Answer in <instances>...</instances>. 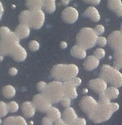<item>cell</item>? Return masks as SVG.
<instances>
[{
  "label": "cell",
  "mask_w": 122,
  "mask_h": 125,
  "mask_svg": "<svg viewBox=\"0 0 122 125\" xmlns=\"http://www.w3.org/2000/svg\"><path fill=\"white\" fill-rule=\"evenodd\" d=\"M3 11H4L2 3H1V1H0V20H1V18H2L3 14Z\"/></svg>",
  "instance_id": "cell-46"
},
{
  "label": "cell",
  "mask_w": 122,
  "mask_h": 125,
  "mask_svg": "<svg viewBox=\"0 0 122 125\" xmlns=\"http://www.w3.org/2000/svg\"><path fill=\"white\" fill-rule=\"evenodd\" d=\"M99 62V59L95 57L94 55H89L85 59L84 66L85 69L88 71H91L98 67Z\"/></svg>",
  "instance_id": "cell-17"
},
{
  "label": "cell",
  "mask_w": 122,
  "mask_h": 125,
  "mask_svg": "<svg viewBox=\"0 0 122 125\" xmlns=\"http://www.w3.org/2000/svg\"><path fill=\"white\" fill-rule=\"evenodd\" d=\"M10 55H11L12 58L16 61H24L27 57V52L26 49L23 48L21 45L19 44L16 46V47L12 51V52L11 53Z\"/></svg>",
  "instance_id": "cell-14"
},
{
  "label": "cell",
  "mask_w": 122,
  "mask_h": 125,
  "mask_svg": "<svg viewBox=\"0 0 122 125\" xmlns=\"http://www.w3.org/2000/svg\"><path fill=\"white\" fill-rule=\"evenodd\" d=\"M105 55H106V52L104 49L102 48H98L94 52V56L98 59H101L104 58Z\"/></svg>",
  "instance_id": "cell-32"
},
{
  "label": "cell",
  "mask_w": 122,
  "mask_h": 125,
  "mask_svg": "<svg viewBox=\"0 0 122 125\" xmlns=\"http://www.w3.org/2000/svg\"><path fill=\"white\" fill-rule=\"evenodd\" d=\"M26 5L30 10L41 9L43 7V0H27Z\"/></svg>",
  "instance_id": "cell-26"
},
{
  "label": "cell",
  "mask_w": 122,
  "mask_h": 125,
  "mask_svg": "<svg viewBox=\"0 0 122 125\" xmlns=\"http://www.w3.org/2000/svg\"><path fill=\"white\" fill-rule=\"evenodd\" d=\"M84 15L89 18L94 22H97L100 20V15L98 10L93 6H90L84 12Z\"/></svg>",
  "instance_id": "cell-21"
},
{
  "label": "cell",
  "mask_w": 122,
  "mask_h": 125,
  "mask_svg": "<svg viewBox=\"0 0 122 125\" xmlns=\"http://www.w3.org/2000/svg\"><path fill=\"white\" fill-rule=\"evenodd\" d=\"M79 13L75 7H67L63 10L62 12V18L65 22L68 23H73L77 21Z\"/></svg>",
  "instance_id": "cell-11"
},
{
  "label": "cell",
  "mask_w": 122,
  "mask_h": 125,
  "mask_svg": "<svg viewBox=\"0 0 122 125\" xmlns=\"http://www.w3.org/2000/svg\"><path fill=\"white\" fill-rule=\"evenodd\" d=\"M9 72L11 76H16L18 74V69L15 67H11L9 70Z\"/></svg>",
  "instance_id": "cell-42"
},
{
  "label": "cell",
  "mask_w": 122,
  "mask_h": 125,
  "mask_svg": "<svg viewBox=\"0 0 122 125\" xmlns=\"http://www.w3.org/2000/svg\"><path fill=\"white\" fill-rule=\"evenodd\" d=\"M71 1H72V0H61V2H62V3L63 4V5H68V4L69 3V2Z\"/></svg>",
  "instance_id": "cell-48"
},
{
  "label": "cell",
  "mask_w": 122,
  "mask_h": 125,
  "mask_svg": "<svg viewBox=\"0 0 122 125\" xmlns=\"http://www.w3.org/2000/svg\"><path fill=\"white\" fill-rule=\"evenodd\" d=\"M62 119L69 125H73L76 120L78 119V115L75 109L72 107L65 108L62 114Z\"/></svg>",
  "instance_id": "cell-13"
},
{
  "label": "cell",
  "mask_w": 122,
  "mask_h": 125,
  "mask_svg": "<svg viewBox=\"0 0 122 125\" xmlns=\"http://www.w3.org/2000/svg\"><path fill=\"white\" fill-rule=\"evenodd\" d=\"M12 31H11L10 29H9L8 27H5V26H3V27H0V37H4L7 35H9Z\"/></svg>",
  "instance_id": "cell-34"
},
{
  "label": "cell",
  "mask_w": 122,
  "mask_h": 125,
  "mask_svg": "<svg viewBox=\"0 0 122 125\" xmlns=\"http://www.w3.org/2000/svg\"><path fill=\"white\" fill-rule=\"evenodd\" d=\"M30 10H24L20 13V16H19V20H20V23L28 25V22H29V19H30Z\"/></svg>",
  "instance_id": "cell-29"
},
{
  "label": "cell",
  "mask_w": 122,
  "mask_h": 125,
  "mask_svg": "<svg viewBox=\"0 0 122 125\" xmlns=\"http://www.w3.org/2000/svg\"><path fill=\"white\" fill-rule=\"evenodd\" d=\"M69 82L77 87H78L79 85H80V84L82 83V80L78 77H75V78H73L72 80H69Z\"/></svg>",
  "instance_id": "cell-39"
},
{
  "label": "cell",
  "mask_w": 122,
  "mask_h": 125,
  "mask_svg": "<svg viewBox=\"0 0 122 125\" xmlns=\"http://www.w3.org/2000/svg\"><path fill=\"white\" fill-rule=\"evenodd\" d=\"M60 46H61V48H67V43L65 41H62L61 43H60Z\"/></svg>",
  "instance_id": "cell-47"
},
{
  "label": "cell",
  "mask_w": 122,
  "mask_h": 125,
  "mask_svg": "<svg viewBox=\"0 0 122 125\" xmlns=\"http://www.w3.org/2000/svg\"><path fill=\"white\" fill-rule=\"evenodd\" d=\"M111 104L112 102L104 93L99 94L98 105L96 110L89 117L91 121L95 123H101L109 120L114 113Z\"/></svg>",
  "instance_id": "cell-1"
},
{
  "label": "cell",
  "mask_w": 122,
  "mask_h": 125,
  "mask_svg": "<svg viewBox=\"0 0 122 125\" xmlns=\"http://www.w3.org/2000/svg\"><path fill=\"white\" fill-rule=\"evenodd\" d=\"M108 7L116 15L122 17V0H108Z\"/></svg>",
  "instance_id": "cell-18"
},
{
  "label": "cell",
  "mask_w": 122,
  "mask_h": 125,
  "mask_svg": "<svg viewBox=\"0 0 122 125\" xmlns=\"http://www.w3.org/2000/svg\"><path fill=\"white\" fill-rule=\"evenodd\" d=\"M30 19L28 25L35 29L43 27L45 21V14L41 9L30 10Z\"/></svg>",
  "instance_id": "cell-7"
},
{
  "label": "cell",
  "mask_w": 122,
  "mask_h": 125,
  "mask_svg": "<svg viewBox=\"0 0 122 125\" xmlns=\"http://www.w3.org/2000/svg\"><path fill=\"white\" fill-rule=\"evenodd\" d=\"M53 121L50 119L48 116L43 117L42 119V125H53Z\"/></svg>",
  "instance_id": "cell-40"
},
{
  "label": "cell",
  "mask_w": 122,
  "mask_h": 125,
  "mask_svg": "<svg viewBox=\"0 0 122 125\" xmlns=\"http://www.w3.org/2000/svg\"><path fill=\"white\" fill-rule=\"evenodd\" d=\"M22 111L24 116L27 118L33 117L35 114L36 109L32 102H24L22 104Z\"/></svg>",
  "instance_id": "cell-16"
},
{
  "label": "cell",
  "mask_w": 122,
  "mask_h": 125,
  "mask_svg": "<svg viewBox=\"0 0 122 125\" xmlns=\"http://www.w3.org/2000/svg\"><path fill=\"white\" fill-rule=\"evenodd\" d=\"M3 94L4 95L5 97L7 98H11L14 97L16 94V89L12 85H8L5 86L3 88Z\"/></svg>",
  "instance_id": "cell-28"
},
{
  "label": "cell",
  "mask_w": 122,
  "mask_h": 125,
  "mask_svg": "<svg viewBox=\"0 0 122 125\" xmlns=\"http://www.w3.org/2000/svg\"><path fill=\"white\" fill-rule=\"evenodd\" d=\"M98 105V102L91 96H85L81 99L80 106L85 113L88 115V117L92 115L96 110Z\"/></svg>",
  "instance_id": "cell-9"
},
{
  "label": "cell",
  "mask_w": 122,
  "mask_h": 125,
  "mask_svg": "<svg viewBox=\"0 0 122 125\" xmlns=\"http://www.w3.org/2000/svg\"><path fill=\"white\" fill-rule=\"evenodd\" d=\"M33 104L36 110L42 113H47L52 107V103L43 93L36 94L33 98Z\"/></svg>",
  "instance_id": "cell-8"
},
{
  "label": "cell",
  "mask_w": 122,
  "mask_h": 125,
  "mask_svg": "<svg viewBox=\"0 0 122 125\" xmlns=\"http://www.w3.org/2000/svg\"><path fill=\"white\" fill-rule=\"evenodd\" d=\"M14 33H16V35L19 37L20 39H25L30 36V27L26 24L20 23V25H18V27H16Z\"/></svg>",
  "instance_id": "cell-19"
},
{
  "label": "cell",
  "mask_w": 122,
  "mask_h": 125,
  "mask_svg": "<svg viewBox=\"0 0 122 125\" xmlns=\"http://www.w3.org/2000/svg\"><path fill=\"white\" fill-rule=\"evenodd\" d=\"M79 72L78 67L75 64H57L51 70V75L59 82H67L77 77Z\"/></svg>",
  "instance_id": "cell-2"
},
{
  "label": "cell",
  "mask_w": 122,
  "mask_h": 125,
  "mask_svg": "<svg viewBox=\"0 0 122 125\" xmlns=\"http://www.w3.org/2000/svg\"><path fill=\"white\" fill-rule=\"evenodd\" d=\"M99 76L112 87L117 88L122 87V74L115 67L108 64L102 65Z\"/></svg>",
  "instance_id": "cell-3"
},
{
  "label": "cell",
  "mask_w": 122,
  "mask_h": 125,
  "mask_svg": "<svg viewBox=\"0 0 122 125\" xmlns=\"http://www.w3.org/2000/svg\"><path fill=\"white\" fill-rule=\"evenodd\" d=\"M61 103L63 107H64L65 108H68V107H69L71 106V99L69 97L64 96V98H63V99L61 100Z\"/></svg>",
  "instance_id": "cell-36"
},
{
  "label": "cell",
  "mask_w": 122,
  "mask_h": 125,
  "mask_svg": "<svg viewBox=\"0 0 122 125\" xmlns=\"http://www.w3.org/2000/svg\"><path fill=\"white\" fill-rule=\"evenodd\" d=\"M46 85H47V83H46V82H43V81L39 82L37 83V85L38 91L40 92H41V93H43V92L44 91V89H46Z\"/></svg>",
  "instance_id": "cell-38"
},
{
  "label": "cell",
  "mask_w": 122,
  "mask_h": 125,
  "mask_svg": "<svg viewBox=\"0 0 122 125\" xmlns=\"http://www.w3.org/2000/svg\"><path fill=\"white\" fill-rule=\"evenodd\" d=\"M108 43V40L104 37H98L97 41V44L99 46L104 47Z\"/></svg>",
  "instance_id": "cell-35"
},
{
  "label": "cell",
  "mask_w": 122,
  "mask_h": 125,
  "mask_svg": "<svg viewBox=\"0 0 122 125\" xmlns=\"http://www.w3.org/2000/svg\"><path fill=\"white\" fill-rule=\"evenodd\" d=\"M107 83L100 78L91 80L89 82V86L91 90L99 94L104 93L107 89Z\"/></svg>",
  "instance_id": "cell-12"
},
{
  "label": "cell",
  "mask_w": 122,
  "mask_h": 125,
  "mask_svg": "<svg viewBox=\"0 0 122 125\" xmlns=\"http://www.w3.org/2000/svg\"><path fill=\"white\" fill-rule=\"evenodd\" d=\"M109 46L114 50L122 48V32L121 31H114L110 33L108 38Z\"/></svg>",
  "instance_id": "cell-10"
},
{
  "label": "cell",
  "mask_w": 122,
  "mask_h": 125,
  "mask_svg": "<svg viewBox=\"0 0 122 125\" xmlns=\"http://www.w3.org/2000/svg\"><path fill=\"white\" fill-rule=\"evenodd\" d=\"M2 124V120H1V117H0V125Z\"/></svg>",
  "instance_id": "cell-50"
},
{
  "label": "cell",
  "mask_w": 122,
  "mask_h": 125,
  "mask_svg": "<svg viewBox=\"0 0 122 125\" xmlns=\"http://www.w3.org/2000/svg\"><path fill=\"white\" fill-rule=\"evenodd\" d=\"M43 93L52 104L61 102L65 96L63 83L55 80L47 84Z\"/></svg>",
  "instance_id": "cell-4"
},
{
  "label": "cell",
  "mask_w": 122,
  "mask_h": 125,
  "mask_svg": "<svg viewBox=\"0 0 122 125\" xmlns=\"http://www.w3.org/2000/svg\"><path fill=\"white\" fill-rule=\"evenodd\" d=\"M71 53L73 57L78 59H84L86 57V50L78 44L75 45L71 48Z\"/></svg>",
  "instance_id": "cell-22"
},
{
  "label": "cell",
  "mask_w": 122,
  "mask_h": 125,
  "mask_svg": "<svg viewBox=\"0 0 122 125\" xmlns=\"http://www.w3.org/2000/svg\"><path fill=\"white\" fill-rule=\"evenodd\" d=\"M4 125H28L26 121L21 116H11L3 122Z\"/></svg>",
  "instance_id": "cell-20"
},
{
  "label": "cell",
  "mask_w": 122,
  "mask_h": 125,
  "mask_svg": "<svg viewBox=\"0 0 122 125\" xmlns=\"http://www.w3.org/2000/svg\"><path fill=\"white\" fill-rule=\"evenodd\" d=\"M112 108L113 109L114 112H116L120 109V105L119 104L117 103V102H112Z\"/></svg>",
  "instance_id": "cell-44"
},
{
  "label": "cell",
  "mask_w": 122,
  "mask_h": 125,
  "mask_svg": "<svg viewBox=\"0 0 122 125\" xmlns=\"http://www.w3.org/2000/svg\"><path fill=\"white\" fill-rule=\"evenodd\" d=\"M7 107H8L9 112L15 113L19 109V105L16 102L11 101L7 104Z\"/></svg>",
  "instance_id": "cell-31"
},
{
  "label": "cell",
  "mask_w": 122,
  "mask_h": 125,
  "mask_svg": "<svg viewBox=\"0 0 122 125\" xmlns=\"http://www.w3.org/2000/svg\"><path fill=\"white\" fill-rule=\"evenodd\" d=\"M3 59V57L2 55H0V61H1Z\"/></svg>",
  "instance_id": "cell-49"
},
{
  "label": "cell",
  "mask_w": 122,
  "mask_h": 125,
  "mask_svg": "<svg viewBox=\"0 0 122 125\" xmlns=\"http://www.w3.org/2000/svg\"><path fill=\"white\" fill-rule=\"evenodd\" d=\"M95 32L96 33V34L97 35H101L104 33V31H105V28L101 24H99V25H97L95 26L94 29Z\"/></svg>",
  "instance_id": "cell-37"
},
{
  "label": "cell",
  "mask_w": 122,
  "mask_h": 125,
  "mask_svg": "<svg viewBox=\"0 0 122 125\" xmlns=\"http://www.w3.org/2000/svg\"><path fill=\"white\" fill-rule=\"evenodd\" d=\"M65 96L70 98L71 99H75L78 96V92L77 87H75L69 81L63 83Z\"/></svg>",
  "instance_id": "cell-15"
},
{
  "label": "cell",
  "mask_w": 122,
  "mask_h": 125,
  "mask_svg": "<svg viewBox=\"0 0 122 125\" xmlns=\"http://www.w3.org/2000/svg\"><path fill=\"white\" fill-rule=\"evenodd\" d=\"M105 95L107 96L108 99L110 100H114L118 97V96L120 94V91L117 87H110L106 89V90L104 92Z\"/></svg>",
  "instance_id": "cell-25"
},
{
  "label": "cell",
  "mask_w": 122,
  "mask_h": 125,
  "mask_svg": "<svg viewBox=\"0 0 122 125\" xmlns=\"http://www.w3.org/2000/svg\"><path fill=\"white\" fill-rule=\"evenodd\" d=\"M121 31L122 32V27H121Z\"/></svg>",
  "instance_id": "cell-51"
},
{
  "label": "cell",
  "mask_w": 122,
  "mask_h": 125,
  "mask_svg": "<svg viewBox=\"0 0 122 125\" xmlns=\"http://www.w3.org/2000/svg\"><path fill=\"white\" fill-rule=\"evenodd\" d=\"M20 39L14 32L0 39V53L1 55H11L16 46L20 43Z\"/></svg>",
  "instance_id": "cell-6"
},
{
  "label": "cell",
  "mask_w": 122,
  "mask_h": 125,
  "mask_svg": "<svg viewBox=\"0 0 122 125\" xmlns=\"http://www.w3.org/2000/svg\"><path fill=\"white\" fill-rule=\"evenodd\" d=\"M29 48L31 50L33 51V52L39 50L40 48L39 42L38 41H35V40L31 41L30 44H29Z\"/></svg>",
  "instance_id": "cell-33"
},
{
  "label": "cell",
  "mask_w": 122,
  "mask_h": 125,
  "mask_svg": "<svg viewBox=\"0 0 122 125\" xmlns=\"http://www.w3.org/2000/svg\"></svg>",
  "instance_id": "cell-52"
},
{
  "label": "cell",
  "mask_w": 122,
  "mask_h": 125,
  "mask_svg": "<svg viewBox=\"0 0 122 125\" xmlns=\"http://www.w3.org/2000/svg\"><path fill=\"white\" fill-rule=\"evenodd\" d=\"M83 1L91 5H98L100 2V0H83Z\"/></svg>",
  "instance_id": "cell-43"
},
{
  "label": "cell",
  "mask_w": 122,
  "mask_h": 125,
  "mask_svg": "<svg viewBox=\"0 0 122 125\" xmlns=\"http://www.w3.org/2000/svg\"><path fill=\"white\" fill-rule=\"evenodd\" d=\"M53 125H69L65 123L63 119H59V121L55 122V124Z\"/></svg>",
  "instance_id": "cell-45"
},
{
  "label": "cell",
  "mask_w": 122,
  "mask_h": 125,
  "mask_svg": "<svg viewBox=\"0 0 122 125\" xmlns=\"http://www.w3.org/2000/svg\"><path fill=\"white\" fill-rule=\"evenodd\" d=\"M47 116L54 123L59 121L61 118V114L60 111L57 107H53V106L47 111Z\"/></svg>",
  "instance_id": "cell-24"
},
{
  "label": "cell",
  "mask_w": 122,
  "mask_h": 125,
  "mask_svg": "<svg viewBox=\"0 0 122 125\" xmlns=\"http://www.w3.org/2000/svg\"><path fill=\"white\" fill-rule=\"evenodd\" d=\"M98 35L91 27H84L79 31L77 37V44L86 50L91 48L97 44Z\"/></svg>",
  "instance_id": "cell-5"
},
{
  "label": "cell",
  "mask_w": 122,
  "mask_h": 125,
  "mask_svg": "<svg viewBox=\"0 0 122 125\" xmlns=\"http://www.w3.org/2000/svg\"><path fill=\"white\" fill-rule=\"evenodd\" d=\"M73 125H86V120L84 118L78 117Z\"/></svg>",
  "instance_id": "cell-41"
},
{
  "label": "cell",
  "mask_w": 122,
  "mask_h": 125,
  "mask_svg": "<svg viewBox=\"0 0 122 125\" xmlns=\"http://www.w3.org/2000/svg\"><path fill=\"white\" fill-rule=\"evenodd\" d=\"M43 8L48 13H52L56 9L55 0H43Z\"/></svg>",
  "instance_id": "cell-27"
},
{
  "label": "cell",
  "mask_w": 122,
  "mask_h": 125,
  "mask_svg": "<svg viewBox=\"0 0 122 125\" xmlns=\"http://www.w3.org/2000/svg\"><path fill=\"white\" fill-rule=\"evenodd\" d=\"M114 65L118 70L122 69V48L114 50Z\"/></svg>",
  "instance_id": "cell-23"
},
{
  "label": "cell",
  "mask_w": 122,
  "mask_h": 125,
  "mask_svg": "<svg viewBox=\"0 0 122 125\" xmlns=\"http://www.w3.org/2000/svg\"><path fill=\"white\" fill-rule=\"evenodd\" d=\"M9 113L7 104L5 102H0V117H3L6 116Z\"/></svg>",
  "instance_id": "cell-30"
}]
</instances>
